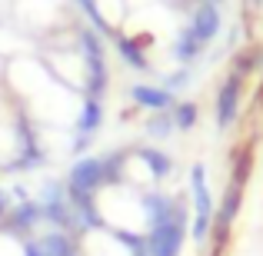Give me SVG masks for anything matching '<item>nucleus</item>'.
Segmentation results:
<instances>
[{
	"label": "nucleus",
	"mask_w": 263,
	"mask_h": 256,
	"mask_svg": "<svg viewBox=\"0 0 263 256\" xmlns=\"http://www.w3.org/2000/svg\"><path fill=\"white\" fill-rule=\"evenodd\" d=\"M77 44H80V60H84V93L100 100L110 87L107 77V53H103V40L97 30L80 27L77 30Z\"/></svg>",
	"instance_id": "f257e3e1"
},
{
	"label": "nucleus",
	"mask_w": 263,
	"mask_h": 256,
	"mask_svg": "<svg viewBox=\"0 0 263 256\" xmlns=\"http://www.w3.org/2000/svg\"><path fill=\"white\" fill-rule=\"evenodd\" d=\"M190 196H193V226H190V240L193 243H206L213 233V196L206 186V167L193 163L190 167Z\"/></svg>",
	"instance_id": "f03ea898"
},
{
	"label": "nucleus",
	"mask_w": 263,
	"mask_h": 256,
	"mask_svg": "<svg viewBox=\"0 0 263 256\" xmlns=\"http://www.w3.org/2000/svg\"><path fill=\"white\" fill-rule=\"evenodd\" d=\"M143 243H147L150 256H180L183 253V243H186V206L180 203L177 213L167 220V223L150 226L147 237H143Z\"/></svg>",
	"instance_id": "7ed1b4c3"
},
{
	"label": "nucleus",
	"mask_w": 263,
	"mask_h": 256,
	"mask_svg": "<svg viewBox=\"0 0 263 256\" xmlns=\"http://www.w3.org/2000/svg\"><path fill=\"white\" fill-rule=\"evenodd\" d=\"M240 100H243V77L240 73H227L223 84L217 90V100H213V120L217 130H230L240 116Z\"/></svg>",
	"instance_id": "20e7f679"
},
{
	"label": "nucleus",
	"mask_w": 263,
	"mask_h": 256,
	"mask_svg": "<svg viewBox=\"0 0 263 256\" xmlns=\"http://www.w3.org/2000/svg\"><path fill=\"white\" fill-rule=\"evenodd\" d=\"M103 186V160L100 156H77L67 173V193H90L93 196Z\"/></svg>",
	"instance_id": "39448f33"
},
{
	"label": "nucleus",
	"mask_w": 263,
	"mask_h": 256,
	"mask_svg": "<svg viewBox=\"0 0 263 256\" xmlns=\"http://www.w3.org/2000/svg\"><path fill=\"white\" fill-rule=\"evenodd\" d=\"M190 33L200 40V44H213V40L220 37V30H223V17H220V7L217 4H197L190 13Z\"/></svg>",
	"instance_id": "423d86ee"
},
{
	"label": "nucleus",
	"mask_w": 263,
	"mask_h": 256,
	"mask_svg": "<svg viewBox=\"0 0 263 256\" xmlns=\"http://www.w3.org/2000/svg\"><path fill=\"white\" fill-rule=\"evenodd\" d=\"M130 100H134L137 107L150 110V113H167V110H174L177 96L170 93V90H163V87H150V84H134V87H130Z\"/></svg>",
	"instance_id": "0eeeda50"
},
{
	"label": "nucleus",
	"mask_w": 263,
	"mask_h": 256,
	"mask_svg": "<svg viewBox=\"0 0 263 256\" xmlns=\"http://www.w3.org/2000/svg\"><path fill=\"white\" fill-rule=\"evenodd\" d=\"M140 206H143V216H147V226H160L177 213L180 200L167 196V193H160V190H150V193H143Z\"/></svg>",
	"instance_id": "6e6552de"
},
{
	"label": "nucleus",
	"mask_w": 263,
	"mask_h": 256,
	"mask_svg": "<svg viewBox=\"0 0 263 256\" xmlns=\"http://www.w3.org/2000/svg\"><path fill=\"white\" fill-rule=\"evenodd\" d=\"M40 220H44V210H40L37 200H20V203L7 213V230L10 233H30Z\"/></svg>",
	"instance_id": "1a4fd4ad"
},
{
	"label": "nucleus",
	"mask_w": 263,
	"mask_h": 256,
	"mask_svg": "<svg viewBox=\"0 0 263 256\" xmlns=\"http://www.w3.org/2000/svg\"><path fill=\"white\" fill-rule=\"evenodd\" d=\"M253 147L250 143H243V147H237L233 150V156H230V186H240V190H247V180H250V173H253Z\"/></svg>",
	"instance_id": "9d476101"
},
{
	"label": "nucleus",
	"mask_w": 263,
	"mask_h": 256,
	"mask_svg": "<svg viewBox=\"0 0 263 256\" xmlns=\"http://www.w3.org/2000/svg\"><path fill=\"white\" fill-rule=\"evenodd\" d=\"M137 160H140L143 167L150 170V180H157V183H160V180H167L170 173H174V160H170V156L163 153V150L140 147V150H137Z\"/></svg>",
	"instance_id": "9b49d317"
},
{
	"label": "nucleus",
	"mask_w": 263,
	"mask_h": 256,
	"mask_svg": "<svg viewBox=\"0 0 263 256\" xmlns=\"http://www.w3.org/2000/svg\"><path fill=\"white\" fill-rule=\"evenodd\" d=\"M233 73H240V77H250V73H257L263 70V44H250V47H243V50H237L233 53V67H230Z\"/></svg>",
	"instance_id": "f8f14e48"
},
{
	"label": "nucleus",
	"mask_w": 263,
	"mask_h": 256,
	"mask_svg": "<svg viewBox=\"0 0 263 256\" xmlns=\"http://www.w3.org/2000/svg\"><path fill=\"white\" fill-rule=\"evenodd\" d=\"M37 243L44 250V256H77V243H73V237L67 230H50Z\"/></svg>",
	"instance_id": "ddd939ff"
},
{
	"label": "nucleus",
	"mask_w": 263,
	"mask_h": 256,
	"mask_svg": "<svg viewBox=\"0 0 263 256\" xmlns=\"http://www.w3.org/2000/svg\"><path fill=\"white\" fill-rule=\"evenodd\" d=\"M200 53H203V44L190 33V27H183V30L177 33V40H174V60L183 64V67H190L193 60H200Z\"/></svg>",
	"instance_id": "4468645a"
},
{
	"label": "nucleus",
	"mask_w": 263,
	"mask_h": 256,
	"mask_svg": "<svg viewBox=\"0 0 263 256\" xmlns=\"http://www.w3.org/2000/svg\"><path fill=\"white\" fill-rule=\"evenodd\" d=\"M103 123V107L97 96H84V103H80V116H77V133H87L93 136L97 130H100Z\"/></svg>",
	"instance_id": "2eb2a0df"
},
{
	"label": "nucleus",
	"mask_w": 263,
	"mask_h": 256,
	"mask_svg": "<svg viewBox=\"0 0 263 256\" xmlns=\"http://www.w3.org/2000/svg\"><path fill=\"white\" fill-rule=\"evenodd\" d=\"M117 53H120V60L127 67H134V70H140V73L150 70V60H147V53H143V47L137 44V40L120 37V40H117Z\"/></svg>",
	"instance_id": "dca6fc26"
},
{
	"label": "nucleus",
	"mask_w": 263,
	"mask_h": 256,
	"mask_svg": "<svg viewBox=\"0 0 263 256\" xmlns=\"http://www.w3.org/2000/svg\"><path fill=\"white\" fill-rule=\"evenodd\" d=\"M170 116H174V127L180 133H190V130L197 127V120H200V107L193 100H177L174 110H170Z\"/></svg>",
	"instance_id": "f3484780"
},
{
	"label": "nucleus",
	"mask_w": 263,
	"mask_h": 256,
	"mask_svg": "<svg viewBox=\"0 0 263 256\" xmlns=\"http://www.w3.org/2000/svg\"><path fill=\"white\" fill-rule=\"evenodd\" d=\"M143 130H147V136H154V140H167L177 127H174V116H170V110H167V113H154Z\"/></svg>",
	"instance_id": "a211bd4d"
},
{
	"label": "nucleus",
	"mask_w": 263,
	"mask_h": 256,
	"mask_svg": "<svg viewBox=\"0 0 263 256\" xmlns=\"http://www.w3.org/2000/svg\"><path fill=\"white\" fill-rule=\"evenodd\" d=\"M186 84H190V70H174V73H167V77H163V90H170V93L177 96V90H183Z\"/></svg>",
	"instance_id": "6ab92c4d"
},
{
	"label": "nucleus",
	"mask_w": 263,
	"mask_h": 256,
	"mask_svg": "<svg viewBox=\"0 0 263 256\" xmlns=\"http://www.w3.org/2000/svg\"><path fill=\"white\" fill-rule=\"evenodd\" d=\"M90 140H93V136H87V133H77V136H73V156H80V153H84V150L90 147Z\"/></svg>",
	"instance_id": "aec40b11"
},
{
	"label": "nucleus",
	"mask_w": 263,
	"mask_h": 256,
	"mask_svg": "<svg viewBox=\"0 0 263 256\" xmlns=\"http://www.w3.org/2000/svg\"><path fill=\"white\" fill-rule=\"evenodd\" d=\"M24 256H44V250H40L37 240H24Z\"/></svg>",
	"instance_id": "412c9836"
},
{
	"label": "nucleus",
	"mask_w": 263,
	"mask_h": 256,
	"mask_svg": "<svg viewBox=\"0 0 263 256\" xmlns=\"http://www.w3.org/2000/svg\"><path fill=\"white\" fill-rule=\"evenodd\" d=\"M7 213H10V203H7V193H0V223H7Z\"/></svg>",
	"instance_id": "4be33fe9"
},
{
	"label": "nucleus",
	"mask_w": 263,
	"mask_h": 256,
	"mask_svg": "<svg viewBox=\"0 0 263 256\" xmlns=\"http://www.w3.org/2000/svg\"><path fill=\"white\" fill-rule=\"evenodd\" d=\"M257 103H260V110H263V80H260V87H257Z\"/></svg>",
	"instance_id": "5701e85b"
},
{
	"label": "nucleus",
	"mask_w": 263,
	"mask_h": 256,
	"mask_svg": "<svg viewBox=\"0 0 263 256\" xmlns=\"http://www.w3.org/2000/svg\"><path fill=\"white\" fill-rule=\"evenodd\" d=\"M250 4H253V7H263V0H250Z\"/></svg>",
	"instance_id": "b1692460"
}]
</instances>
